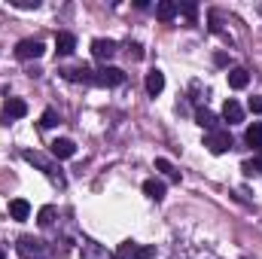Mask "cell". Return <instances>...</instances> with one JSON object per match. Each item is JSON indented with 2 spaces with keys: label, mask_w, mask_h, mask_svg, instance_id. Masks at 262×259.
Here are the masks:
<instances>
[{
  "label": "cell",
  "mask_w": 262,
  "mask_h": 259,
  "mask_svg": "<svg viewBox=\"0 0 262 259\" xmlns=\"http://www.w3.org/2000/svg\"><path fill=\"white\" fill-rule=\"evenodd\" d=\"M177 12H183L189 21H195V15H198V6L195 3H177Z\"/></svg>",
  "instance_id": "23"
},
{
  "label": "cell",
  "mask_w": 262,
  "mask_h": 259,
  "mask_svg": "<svg viewBox=\"0 0 262 259\" xmlns=\"http://www.w3.org/2000/svg\"><path fill=\"white\" fill-rule=\"evenodd\" d=\"M15 250H18V259H46L43 244L37 238H31V235H21L18 244H15Z\"/></svg>",
  "instance_id": "4"
},
{
  "label": "cell",
  "mask_w": 262,
  "mask_h": 259,
  "mask_svg": "<svg viewBox=\"0 0 262 259\" xmlns=\"http://www.w3.org/2000/svg\"><path fill=\"white\" fill-rule=\"evenodd\" d=\"M49 153H52L55 159H73V156H76V143H73L70 137H58V140L49 143Z\"/></svg>",
  "instance_id": "9"
},
{
  "label": "cell",
  "mask_w": 262,
  "mask_h": 259,
  "mask_svg": "<svg viewBox=\"0 0 262 259\" xmlns=\"http://www.w3.org/2000/svg\"><path fill=\"white\" fill-rule=\"evenodd\" d=\"M9 3H12L15 9H37V6H40L37 0H9Z\"/></svg>",
  "instance_id": "25"
},
{
  "label": "cell",
  "mask_w": 262,
  "mask_h": 259,
  "mask_svg": "<svg viewBox=\"0 0 262 259\" xmlns=\"http://www.w3.org/2000/svg\"><path fill=\"white\" fill-rule=\"evenodd\" d=\"M9 217L18 220V223L28 220V217H31V204H28L25 198H12V201H9Z\"/></svg>",
  "instance_id": "13"
},
{
  "label": "cell",
  "mask_w": 262,
  "mask_h": 259,
  "mask_svg": "<svg viewBox=\"0 0 262 259\" xmlns=\"http://www.w3.org/2000/svg\"><path fill=\"white\" fill-rule=\"evenodd\" d=\"M174 15H177V3L174 0H159L156 3V18L159 21H171Z\"/></svg>",
  "instance_id": "14"
},
{
  "label": "cell",
  "mask_w": 262,
  "mask_h": 259,
  "mask_svg": "<svg viewBox=\"0 0 262 259\" xmlns=\"http://www.w3.org/2000/svg\"><path fill=\"white\" fill-rule=\"evenodd\" d=\"M162 89H165V73L162 70H149L146 73V92L156 98V95H162Z\"/></svg>",
  "instance_id": "12"
},
{
  "label": "cell",
  "mask_w": 262,
  "mask_h": 259,
  "mask_svg": "<svg viewBox=\"0 0 262 259\" xmlns=\"http://www.w3.org/2000/svg\"><path fill=\"white\" fill-rule=\"evenodd\" d=\"M195 122H198L204 131H216V128H220V119H216V113H213V110H207V107H198V110H195Z\"/></svg>",
  "instance_id": "11"
},
{
  "label": "cell",
  "mask_w": 262,
  "mask_h": 259,
  "mask_svg": "<svg viewBox=\"0 0 262 259\" xmlns=\"http://www.w3.org/2000/svg\"><path fill=\"white\" fill-rule=\"evenodd\" d=\"M107 259H119V256H116V253H113V256H107Z\"/></svg>",
  "instance_id": "29"
},
{
  "label": "cell",
  "mask_w": 262,
  "mask_h": 259,
  "mask_svg": "<svg viewBox=\"0 0 262 259\" xmlns=\"http://www.w3.org/2000/svg\"><path fill=\"white\" fill-rule=\"evenodd\" d=\"M21 116H28V104H25L21 98H9V101L3 104L0 119H3V122H15V119H21Z\"/></svg>",
  "instance_id": "7"
},
{
  "label": "cell",
  "mask_w": 262,
  "mask_h": 259,
  "mask_svg": "<svg viewBox=\"0 0 262 259\" xmlns=\"http://www.w3.org/2000/svg\"><path fill=\"white\" fill-rule=\"evenodd\" d=\"M244 140H247L250 146L262 149V122H253V125H247V131H244Z\"/></svg>",
  "instance_id": "19"
},
{
  "label": "cell",
  "mask_w": 262,
  "mask_h": 259,
  "mask_svg": "<svg viewBox=\"0 0 262 259\" xmlns=\"http://www.w3.org/2000/svg\"><path fill=\"white\" fill-rule=\"evenodd\" d=\"M21 159H25V162H31V165H37V168H40V171H43V174H46V177H49V180L58 186V189H64V186H67V180H64V174H61V168H58L55 162H49L43 153H31V149H25V153H21Z\"/></svg>",
  "instance_id": "1"
},
{
  "label": "cell",
  "mask_w": 262,
  "mask_h": 259,
  "mask_svg": "<svg viewBox=\"0 0 262 259\" xmlns=\"http://www.w3.org/2000/svg\"><path fill=\"white\" fill-rule=\"evenodd\" d=\"M250 113H262V98H250Z\"/></svg>",
  "instance_id": "26"
},
{
  "label": "cell",
  "mask_w": 262,
  "mask_h": 259,
  "mask_svg": "<svg viewBox=\"0 0 262 259\" xmlns=\"http://www.w3.org/2000/svg\"><path fill=\"white\" fill-rule=\"evenodd\" d=\"M73 49H76V37L73 34H58L55 37V52L58 55H70Z\"/></svg>",
  "instance_id": "17"
},
{
  "label": "cell",
  "mask_w": 262,
  "mask_h": 259,
  "mask_svg": "<svg viewBox=\"0 0 262 259\" xmlns=\"http://www.w3.org/2000/svg\"><path fill=\"white\" fill-rule=\"evenodd\" d=\"M143 192H146V198H152V201H162L165 198V183L156 180V177H149V180H143Z\"/></svg>",
  "instance_id": "15"
},
{
  "label": "cell",
  "mask_w": 262,
  "mask_h": 259,
  "mask_svg": "<svg viewBox=\"0 0 262 259\" xmlns=\"http://www.w3.org/2000/svg\"><path fill=\"white\" fill-rule=\"evenodd\" d=\"M131 55H134V58H143V49H140V46L134 43V46H131Z\"/></svg>",
  "instance_id": "27"
},
{
  "label": "cell",
  "mask_w": 262,
  "mask_h": 259,
  "mask_svg": "<svg viewBox=\"0 0 262 259\" xmlns=\"http://www.w3.org/2000/svg\"><path fill=\"white\" fill-rule=\"evenodd\" d=\"M223 119H226L229 125H238V122H244V107H241L235 98H229V101L223 104Z\"/></svg>",
  "instance_id": "10"
},
{
  "label": "cell",
  "mask_w": 262,
  "mask_h": 259,
  "mask_svg": "<svg viewBox=\"0 0 262 259\" xmlns=\"http://www.w3.org/2000/svg\"><path fill=\"white\" fill-rule=\"evenodd\" d=\"M43 52H46V46H43L40 40H21V43L15 46V58H21V61L43 58Z\"/></svg>",
  "instance_id": "6"
},
{
  "label": "cell",
  "mask_w": 262,
  "mask_h": 259,
  "mask_svg": "<svg viewBox=\"0 0 262 259\" xmlns=\"http://www.w3.org/2000/svg\"><path fill=\"white\" fill-rule=\"evenodd\" d=\"M116 52H119V43H116V40H104V37L92 40V55H95L98 61H104V64H107Z\"/></svg>",
  "instance_id": "5"
},
{
  "label": "cell",
  "mask_w": 262,
  "mask_h": 259,
  "mask_svg": "<svg viewBox=\"0 0 262 259\" xmlns=\"http://www.w3.org/2000/svg\"><path fill=\"white\" fill-rule=\"evenodd\" d=\"M156 168H159V171H165V174H168L171 180H180V174L174 171V165H171L168 159H156Z\"/></svg>",
  "instance_id": "22"
},
{
  "label": "cell",
  "mask_w": 262,
  "mask_h": 259,
  "mask_svg": "<svg viewBox=\"0 0 262 259\" xmlns=\"http://www.w3.org/2000/svg\"><path fill=\"white\" fill-rule=\"evenodd\" d=\"M247 82H250V73L244 67H232L229 70V85L232 89H247Z\"/></svg>",
  "instance_id": "16"
},
{
  "label": "cell",
  "mask_w": 262,
  "mask_h": 259,
  "mask_svg": "<svg viewBox=\"0 0 262 259\" xmlns=\"http://www.w3.org/2000/svg\"><path fill=\"white\" fill-rule=\"evenodd\" d=\"M61 122V116H58V110H43V116H40V128H55Z\"/></svg>",
  "instance_id": "20"
},
{
  "label": "cell",
  "mask_w": 262,
  "mask_h": 259,
  "mask_svg": "<svg viewBox=\"0 0 262 259\" xmlns=\"http://www.w3.org/2000/svg\"><path fill=\"white\" fill-rule=\"evenodd\" d=\"M204 146H207L213 156H223V153H229V149H232V134H229L226 128L207 131V137H204Z\"/></svg>",
  "instance_id": "2"
},
{
  "label": "cell",
  "mask_w": 262,
  "mask_h": 259,
  "mask_svg": "<svg viewBox=\"0 0 262 259\" xmlns=\"http://www.w3.org/2000/svg\"><path fill=\"white\" fill-rule=\"evenodd\" d=\"M241 171H244L247 177H262V149L253 156V159H247V162L241 165Z\"/></svg>",
  "instance_id": "18"
},
{
  "label": "cell",
  "mask_w": 262,
  "mask_h": 259,
  "mask_svg": "<svg viewBox=\"0 0 262 259\" xmlns=\"http://www.w3.org/2000/svg\"><path fill=\"white\" fill-rule=\"evenodd\" d=\"M122 82H125V70H119V67L104 64L101 70H95V85H107V89H116V85H122Z\"/></svg>",
  "instance_id": "3"
},
{
  "label": "cell",
  "mask_w": 262,
  "mask_h": 259,
  "mask_svg": "<svg viewBox=\"0 0 262 259\" xmlns=\"http://www.w3.org/2000/svg\"><path fill=\"white\" fill-rule=\"evenodd\" d=\"M0 259H6V253H3V250H0Z\"/></svg>",
  "instance_id": "28"
},
{
  "label": "cell",
  "mask_w": 262,
  "mask_h": 259,
  "mask_svg": "<svg viewBox=\"0 0 262 259\" xmlns=\"http://www.w3.org/2000/svg\"><path fill=\"white\" fill-rule=\"evenodd\" d=\"M61 76L70 79V82H89V85H95V70H92V67H85V64L67 67V70H61Z\"/></svg>",
  "instance_id": "8"
},
{
  "label": "cell",
  "mask_w": 262,
  "mask_h": 259,
  "mask_svg": "<svg viewBox=\"0 0 262 259\" xmlns=\"http://www.w3.org/2000/svg\"><path fill=\"white\" fill-rule=\"evenodd\" d=\"M37 223H40L43 229H49V226L55 223V207H52V204H46V207H40V213H37Z\"/></svg>",
  "instance_id": "21"
},
{
  "label": "cell",
  "mask_w": 262,
  "mask_h": 259,
  "mask_svg": "<svg viewBox=\"0 0 262 259\" xmlns=\"http://www.w3.org/2000/svg\"><path fill=\"white\" fill-rule=\"evenodd\" d=\"M152 256H156V247H140V244H137L134 259H152Z\"/></svg>",
  "instance_id": "24"
}]
</instances>
